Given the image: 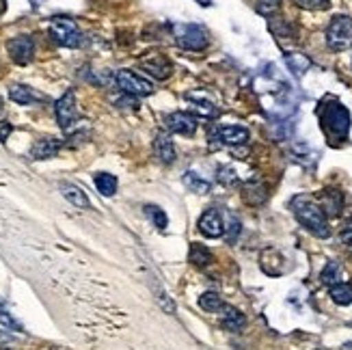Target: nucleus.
<instances>
[{"label": "nucleus", "instance_id": "19", "mask_svg": "<svg viewBox=\"0 0 352 350\" xmlns=\"http://www.w3.org/2000/svg\"><path fill=\"white\" fill-rule=\"evenodd\" d=\"M186 100H188V109L195 113V115H201V117H217L219 115V109L214 106L212 102L204 100V98H199L195 94H186Z\"/></svg>", "mask_w": 352, "mask_h": 350}, {"label": "nucleus", "instance_id": "34", "mask_svg": "<svg viewBox=\"0 0 352 350\" xmlns=\"http://www.w3.org/2000/svg\"><path fill=\"white\" fill-rule=\"evenodd\" d=\"M225 230H227V240L234 242L238 238V234H240V221H238V217L229 215V225L225 227Z\"/></svg>", "mask_w": 352, "mask_h": 350}, {"label": "nucleus", "instance_id": "3", "mask_svg": "<svg viewBox=\"0 0 352 350\" xmlns=\"http://www.w3.org/2000/svg\"><path fill=\"white\" fill-rule=\"evenodd\" d=\"M175 41L182 50L201 52L208 48V33L199 24H175Z\"/></svg>", "mask_w": 352, "mask_h": 350}, {"label": "nucleus", "instance_id": "24", "mask_svg": "<svg viewBox=\"0 0 352 350\" xmlns=\"http://www.w3.org/2000/svg\"><path fill=\"white\" fill-rule=\"evenodd\" d=\"M94 182H96V188L104 195V197H113L115 193H117V177L115 175H111V173H96V177H94Z\"/></svg>", "mask_w": 352, "mask_h": 350}, {"label": "nucleus", "instance_id": "14", "mask_svg": "<svg viewBox=\"0 0 352 350\" xmlns=\"http://www.w3.org/2000/svg\"><path fill=\"white\" fill-rule=\"evenodd\" d=\"M320 204H322V212L329 217H340L344 208V195L335 188H327L320 193Z\"/></svg>", "mask_w": 352, "mask_h": 350}, {"label": "nucleus", "instance_id": "29", "mask_svg": "<svg viewBox=\"0 0 352 350\" xmlns=\"http://www.w3.org/2000/svg\"><path fill=\"white\" fill-rule=\"evenodd\" d=\"M0 325H3L5 329H9V331H24V327L3 307V303H0Z\"/></svg>", "mask_w": 352, "mask_h": 350}, {"label": "nucleus", "instance_id": "17", "mask_svg": "<svg viewBox=\"0 0 352 350\" xmlns=\"http://www.w3.org/2000/svg\"><path fill=\"white\" fill-rule=\"evenodd\" d=\"M154 151H156V156L160 158V162H166V164H171L175 160V145L171 141V136L169 134H164L160 132L156 136V141H154Z\"/></svg>", "mask_w": 352, "mask_h": 350}, {"label": "nucleus", "instance_id": "8", "mask_svg": "<svg viewBox=\"0 0 352 350\" xmlns=\"http://www.w3.org/2000/svg\"><path fill=\"white\" fill-rule=\"evenodd\" d=\"M141 67L149 74V76H154L156 80H166L171 76L173 72V65H171V61L166 58L164 54L160 52H151V54H145L141 61Z\"/></svg>", "mask_w": 352, "mask_h": 350}, {"label": "nucleus", "instance_id": "2", "mask_svg": "<svg viewBox=\"0 0 352 350\" xmlns=\"http://www.w3.org/2000/svg\"><path fill=\"white\" fill-rule=\"evenodd\" d=\"M320 115V126H322L324 134L331 141H346V136L350 132V113L348 109L338 102V100H327L320 104L318 109Z\"/></svg>", "mask_w": 352, "mask_h": 350}, {"label": "nucleus", "instance_id": "33", "mask_svg": "<svg viewBox=\"0 0 352 350\" xmlns=\"http://www.w3.org/2000/svg\"><path fill=\"white\" fill-rule=\"evenodd\" d=\"M340 238H342V242H344V247H346V251H348V253L352 255V219L344 223V227H342V234H340Z\"/></svg>", "mask_w": 352, "mask_h": 350}, {"label": "nucleus", "instance_id": "7", "mask_svg": "<svg viewBox=\"0 0 352 350\" xmlns=\"http://www.w3.org/2000/svg\"><path fill=\"white\" fill-rule=\"evenodd\" d=\"M7 50H9V56L15 61V63L26 65L35 56V41H33V37H28V35L13 37V39L7 41Z\"/></svg>", "mask_w": 352, "mask_h": 350}, {"label": "nucleus", "instance_id": "25", "mask_svg": "<svg viewBox=\"0 0 352 350\" xmlns=\"http://www.w3.org/2000/svg\"><path fill=\"white\" fill-rule=\"evenodd\" d=\"M188 260L195 264V266H208V264H212V253L204 247V245H199V242H192V247H190V255H188Z\"/></svg>", "mask_w": 352, "mask_h": 350}, {"label": "nucleus", "instance_id": "4", "mask_svg": "<svg viewBox=\"0 0 352 350\" xmlns=\"http://www.w3.org/2000/svg\"><path fill=\"white\" fill-rule=\"evenodd\" d=\"M327 43L335 52H342L348 45H352V18H348V15H335L327 28Z\"/></svg>", "mask_w": 352, "mask_h": 350}, {"label": "nucleus", "instance_id": "31", "mask_svg": "<svg viewBox=\"0 0 352 350\" xmlns=\"http://www.w3.org/2000/svg\"><path fill=\"white\" fill-rule=\"evenodd\" d=\"M217 179L221 182V184H225V186H232V184H236V182H238V175H236V171L232 169V166H221Z\"/></svg>", "mask_w": 352, "mask_h": 350}, {"label": "nucleus", "instance_id": "16", "mask_svg": "<svg viewBox=\"0 0 352 350\" xmlns=\"http://www.w3.org/2000/svg\"><path fill=\"white\" fill-rule=\"evenodd\" d=\"M60 193H63L65 199L74 206V208H80V210H89L91 208V201H89V197L87 193L80 188V186H76V184H69V182H60Z\"/></svg>", "mask_w": 352, "mask_h": 350}, {"label": "nucleus", "instance_id": "10", "mask_svg": "<svg viewBox=\"0 0 352 350\" xmlns=\"http://www.w3.org/2000/svg\"><path fill=\"white\" fill-rule=\"evenodd\" d=\"M54 113H56V121L58 126L63 130H69V126L78 117V111H76V94L74 91H65L63 96L58 98L56 106H54Z\"/></svg>", "mask_w": 352, "mask_h": 350}, {"label": "nucleus", "instance_id": "6", "mask_svg": "<svg viewBox=\"0 0 352 350\" xmlns=\"http://www.w3.org/2000/svg\"><path fill=\"white\" fill-rule=\"evenodd\" d=\"M115 83L117 87L124 91V94L128 96H151L154 94V85H151L147 78H143V76H139L136 72H130V69H121L117 72L115 76Z\"/></svg>", "mask_w": 352, "mask_h": 350}, {"label": "nucleus", "instance_id": "23", "mask_svg": "<svg viewBox=\"0 0 352 350\" xmlns=\"http://www.w3.org/2000/svg\"><path fill=\"white\" fill-rule=\"evenodd\" d=\"M184 184H186L192 193H199V195H208L210 188H212L210 182L206 177H201L199 173H195V171H186V173H184Z\"/></svg>", "mask_w": 352, "mask_h": 350}, {"label": "nucleus", "instance_id": "18", "mask_svg": "<svg viewBox=\"0 0 352 350\" xmlns=\"http://www.w3.org/2000/svg\"><path fill=\"white\" fill-rule=\"evenodd\" d=\"M9 98L15 104H22V106L35 104V102L41 100V96L35 94V91L30 89V87H26V85H13V87H9Z\"/></svg>", "mask_w": 352, "mask_h": 350}, {"label": "nucleus", "instance_id": "13", "mask_svg": "<svg viewBox=\"0 0 352 350\" xmlns=\"http://www.w3.org/2000/svg\"><path fill=\"white\" fill-rule=\"evenodd\" d=\"M219 314H221V325H223V329L232 331V333H240L244 329V325H247V318H244V314L240 309L232 307V305H227V303L221 307Z\"/></svg>", "mask_w": 352, "mask_h": 350}, {"label": "nucleus", "instance_id": "28", "mask_svg": "<svg viewBox=\"0 0 352 350\" xmlns=\"http://www.w3.org/2000/svg\"><path fill=\"white\" fill-rule=\"evenodd\" d=\"M145 212L147 217H151V221H154V225L158 227L160 232H164L166 227H169V219H166V212L158 206H145Z\"/></svg>", "mask_w": 352, "mask_h": 350}, {"label": "nucleus", "instance_id": "11", "mask_svg": "<svg viewBox=\"0 0 352 350\" xmlns=\"http://www.w3.org/2000/svg\"><path fill=\"white\" fill-rule=\"evenodd\" d=\"M166 128L175 134H182V136H192L195 130H197V117H192L190 113H184V111H177V113H171L166 115L164 119Z\"/></svg>", "mask_w": 352, "mask_h": 350}, {"label": "nucleus", "instance_id": "20", "mask_svg": "<svg viewBox=\"0 0 352 350\" xmlns=\"http://www.w3.org/2000/svg\"><path fill=\"white\" fill-rule=\"evenodd\" d=\"M242 197H244V201L251 204V206H259V204H264L266 201V186L264 184H259V182H249V184H244L242 188Z\"/></svg>", "mask_w": 352, "mask_h": 350}, {"label": "nucleus", "instance_id": "9", "mask_svg": "<svg viewBox=\"0 0 352 350\" xmlns=\"http://www.w3.org/2000/svg\"><path fill=\"white\" fill-rule=\"evenodd\" d=\"M210 136L221 145H244L249 141V130L242 126H217L212 128Z\"/></svg>", "mask_w": 352, "mask_h": 350}, {"label": "nucleus", "instance_id": "35", "mask_svg": "<svg viewBox=\"0 0 352 350\" xmlns=\"http://www.w3.org/2000/svg\"><path fill=\"white\" fill-rule=\"evenodd\" d=\"M11 132H13V126L9 121H0V143H5L11 136Z\"/></svg>", "mask_w": 352, "mask_h": 350}, {"label": "nucleus", "instance_id": "15", "mask_svg": "<svg viewBox=\"0 0 352 350\" xmlns=\"http://www.w3.org/2000/svg\"><path fill=\"white\" fill-rule=\"evenodd\" d=\"M63 143L58 139H39L33 147H30V158L33 160H48V158H54Z\"/></svg>", "mask_w": 352, "mask_h": 350}, {"label": "nucleus", "instance_id": "27", "mask_svg": "<svg viewBox=\"0 0 352 350\" xmlns=\"http://www.w3.org/2000/svg\"><path fill=\"white\" fill-rule=\"evenodd\" d=\"M320 279H322V283H327L329 287L335 285V283H340L342 279V266L338 262H329L322 270V275H320Z\"/></svg>", "mask_w": 352, "mask_h": 350}, {"label": "nucleus", "instance_id": "30", "mask_svg": "<svg viewBox=\"0 0 352 350\" xmlns=\"http://www.w3.org/2000/svg\"><path fill=\"white\" fill-rule=\"evenodd\" d=\"M292 3L300 9H307V11H322V9L331 7L329 0H292Z\"/></svg>", "mask_w": 352, "mask_h": 350}, {"label": "nucleus", "instance_id": "22", "mask_svg": "<svg viewBox=\"0 0 352 350\" xmlns=\"http://www.w3.org/2000/svg\"><path fill=\"white\" fill-rule=\"evenodd\" d=\"M329 294H331L333 303H338V305H350L352 303V283H346V281L335 283V285H331Z\"/></svg>", "mask_w": 352, "mask_h": 350}, {"label": "nucleus", "instance_id": "21", "mask_svg": "<svg viewBox=\"0 0 352 350\" xmlns=\"http://www.w3.org/2000/svg\"><path fill=\"white\" fill-rule=\"evenodd\" d=\"M285 63H287L289 72H292L294 76H302L311 67V58L307 54H302V52H292V54H285Z\"/></svg>", "mask_w": 352, "mask_h": 350}, {"label": "nucleus", "instance_id": "1", "mask_svg": "<svg viewBox=\"0 0 352 350\" xmlns=\"http://www.w3.org/2000/svg\"><path fill=\"white\" fill-rule=\"evenodd\" d=\"M289 208H292L294 217L298 219V223L309 234H314L316 238H329L331 236V227H329L327 215L322 212V208L309 199V197H305V195L294 197V199L289 201Z\"/></svg>", "mask_w": 352, "mask_h": 350}, {"label": "nucleus", "instance_id": "12", "mask_svg": "<svg viewBox=\"0 0 352 350\" xmlns=\"http://www.w3.org/2000/svg\"><path fill=\"white\" fill-rule=\"evenodd\" d=\"M199 232L208 238H221L225 234V223H223V217L219 210H206L201 219H199Z\"/></svg>", "mask_w": 352, "mask_h": 350}, {"label": "nucleus", "instance_id": "32", "mask_svg": "<svg viewBox=\"0 0 352 350\" xmlns=\"http://www.w3.org/2000/svg\"><path fill=\"white\" fill-rule=\"evenodd\" d=\"M279 3L281 0H257V11L262 15H272L279 9Z\"/></svg>", "mask_w": 352, "mask_h": 350}, {"label": "nucleus", "instance_id": "26", "mask_svg": "<svg viewBox=\"0 0 352 350\" xmlns=\"http://www.w3.org/2000/svg\"><path fill=\"white\" fill-rule=\"evenodd\" d=\"M223 305L225 303L217 292H206V294H201V298H199V307L206 309L208 314H219Z\"/></svg>", "mask_w": 352, "mask_h": 350}, {"label": "nucleus", "instance_id": "5", "mask_svg": "<svg viewBox=\"0 0 352 350\" xmlns=\"http://www.w3.org/2000/svg\"><path fill=\"white\" fill-rule=\"evenodd\" d=\"M50 37L63 45V48H78L82 43V33L78 24L69 18H52L50 22Z\"/></svg>", "mask_w": 352, "mask_h": 350}]
</instances>
